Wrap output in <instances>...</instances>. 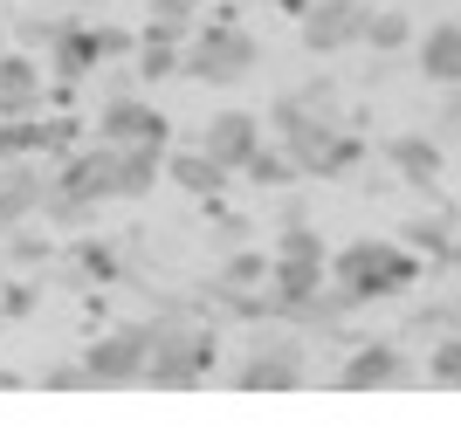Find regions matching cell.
Returning <instances> with one entry per match:
<instances>
[{"mask_svg":"<svg viewBox=\"0 0 461 433\" xmlns=\"http://www.w3.org/2000/svg\"><path fill=\"white\" fill-rule=\"evenodd\" d=\"M96 138H104V145H173V124H166V111H158L152 96L117 90V96H104V111H96Z\"/></svg>","mask_w":461,"mask_h":433,"instance_id":"9c48e42d","label":"cell"},{"mask_svg":"<svg viewBox=\"0 0 461 433\" xmlns=\"http://www.w3.org/2000/svg\"><path fill=\"white\" fill-rule=\"evenodd\" d=\"M366 14H372V0H310L303 21H296L303 56L330 62V56H345V49H358V35H366Z\"/></svg>","mask_w":461,"mask_h":433,"instance_id":"ba28073f","label":"cell"},{"mask_svg":"<svg viewBox=\"0 0 461 433\" xmlns=\"http://www.w3.org/2000/svg\"><path fill=\"white\" fill-rule=\"evenodd\" d=\"M420 275H427V262L400 241V234H393V241L358 234V241H345L338 255H330V289H338V302H345L351 317H358V310H372V302L413 296V289H420Z\"/></svg>","mask_w":461,"mask_h":433,"instance_id":"7a4b0ae2","label":"cell"},{"mask_svg":"<svg viewBox=\"0 0 461 433\" xmlns=\"http://www.w3.org/2000/svg\"><path fill=\"white\" fill-rule=\"evenodd\" d=\"M14 385H21V372H0V392H14Z\"/></svg>","mask_w":461,"mask_h":433,"instance_id":"1f68e13d","label":"cell"},{"mask_svg":"<svg viewBox=\"0 0 461 433\" xmlns=\"http://www.w3.org/2000/svg\"><path fill=\"white\" fill-rule=\"evenodd\" d=\"M221 317H213L207 302L193 296H173L152 310V358H145V385L158 392H193V385H207L221 372Z\"/></svg>","mask_w":461,"mask_h":433,"instance_id":"6da1fadb","label":"cell"},{"mask_svg":"<svg viewBox=\"0 0 461 433\" xmlns=\"http://www.w3.org/2000/svg\"><path fill=\"white\" fill-rule=\"evenodd\" d=\"M0 262H14V268H41V262H56V241H49V234H35V221H28V227H7V248H0Z\"/></svg>","mask_w":461,"mask_h":433,"instance_id":"cb8c5ba5","label":"cell"},{"mask_svg":"<svg viewBox=\"0 0 461 433\" xmlns=\"http://www.w3.org/2000/svg\"><path fill=\"white\" fill-rule=\"evenodd\" d=\"M262 69V41L255 28L234 21V7H213V21H193L186 28V56H179V83H213V90H234Z\"/></svg>","mask_w":461,"mask_h":433,"instance_id":"5b68a950","label":"cell"},{"mask_svg":"<svg viewBox=\"0 0 461 433\" xmlns=\"http://www.w3.org/2000/svg\"><path fill=\"white\" fill-rule=\"evenodd\" d=\"M35 302H41V289L21 275V283H0V323H21V317H35Z\"/></svg>","mask_w":461,"mask_h":433,"instance_id":"83f0119b","label":"cell"},{"mask_svg":"<svg viewBox=\"0 0 461 433\" xmlns=\"http://www.w3.org/2000/svg\"><path fill=\"white\" fill-rule=\"evenodd\" d=\"M379 158H385V172L400 179V186H413V193H441V172H447V145L434 131H393L379 145Z\"/></svg>","mask_w":461,"mask_h":433,"instance_id":"8fae6325","label":"cell"},{"mask_svg":"<svg viewBox=\"0 0 461 433\" xmlns=\"http://www.w3.org/2000/svg\"><path fill=\"white\" fill-rule=\"evenodd\" d=\"M262 7H269V14H283V21H303L310 0H262Z\"/></svg>","mask_w":461,"mask_h":433,"instance_id":"4dcf8cb0","label":"cell"},{"mask_svg":"<svg viewBox=\"0 0 461 433\" xmlns=\"http://www.w3.org/2000/svg\"><path fill=\"white\" fill-rule=\"evenodd\" d=\"M0 283H7V275H0Z\"/></svg>","mask_w":461,"mask_h":433,"instance_id":"836d02e7","label":"cell"},{"mask_svg":"<svg viewBox=\"0 0 461 433\" xmlns=\"http://www.w3.org/2000/svg\"><path fill=\"white\" fill-rule=\"evenodd\" d=\"M262 138H269V124H262L255 111H213L207 124H200V138H193V145L207 151V158H221L228 172H241V166L255 158V145H262Z\"/></svg>","mask_w":461,"mask_h":433,"instance_id":"7c38bea8","label":"cell"},{"mask_svg":"<svg viewBox=\"0 0 461 433\" xmlns=\"http://www.w3.org/2000/svg\"><path fill=\"white\" fill-rule=\"evenodd\" d=\"M413 62H420V76L434 90L461 83V21H434L427 35H413Z\"/></svg>","mask_w":461,"mask_h":433,"instance_id":"9a60e30c","label":"cell"},{"mask_svg":"<svg viewBox=\"0 0 461 433\" xmlns=\"http://www.w3.org/2000/svg\"><path fill=\"white\" fill-rule=\"evenodd\" d=\"M461 330V296H427L406 310V338H447Z\"/></svg>","mask_w":461,"mask_h":433,"instance_id":"603a6c76","label":"cell"},{"mask_svg":"<svg viewBox=\"0 0 461 433\" xmlns=\"http://www.w3.org/2000/svg\"><path fill=\"white\" fill-rule=\"evenodd\" d=\"M338 385L345 392H393V385H413L420 365L406 351V338H351L345 344V365H338Z\"/></svg>","mask_w":461,"mask_h":433,"instance_id":"52a82bcc","label":"cell"},{"mask_svg":"<svg viewBox=\"0 0 461 433\" xmlns=\"http://www.w3.org/2000/svg\"><path fill=\"white\" fill-rule=\"evenodd\" d=\"M179 56H186V35L173 28H145L131 49V76L138 83H179Z\"/></svg>","mask_w":461,"mask_h":433,"instance_id":"e0dca14e","label":"cell"},{"mask_svg":"<svg viewBox=\"0 0 461 433\" xmlns=\"http://www.w3.org/2000/svg\"><path fill=\"white\" fill-rule=\"evenodd\" d=\"M310 330H296V323L283 317H262L249 323V338H241V351H234L228 378L241 385V392H303L310 385Z\"/></svg>","mask_w":461,"mask_h":433,"instance_id":"277c9868","label":"cell"},{"mask_svg":"<svg viewBox=\"0 0 461 433\" xmlns=\"http://www.w3.org/2000/svg\"><path fill=\"white\" fill-rule=\"evenodd\" d=\"M269 221H276V227H296V221H310V193H303V186H276V207H269Z\"/></svg>","mask_w":461,"mask_h":433,"instance_id":"f546056e","label":"cell"},{"mask_svg":"<svg viewBox=\"0 0 461 433\" xmlns=\"http://www.w3.org/2000/svg\"><path fill=\"white\" fill-rule=\"evenodd\" d=\"M447 268H455V283H461V248H455V262H447Z\"/></svg>","mask_w":461,"mask_h":433,"instance_id":"d6a6232c","label":"cell"},{"mask_svg":"<svg viewBox=\"0 0 461 433\" xmlns=\"http://www.w3.org/2000/svg\"><path fill=\"white\" fill-rule=\"evenodd\" d=\"M289 96H296L303 111H317V117H338V76H303Z\"/></svg>","mask_w":461,"mask_h":433,"instance_id":"484cf974","label":"cell"},{"mask_svg":"<svg viewBox=\"0 0 461 433\" xmlns=\"http://www.w3.org/2000/svg\"><path fill=\"white\" fill-rule=\"evenodd\" d=\"M145 358H152V317L104 323V330L83 344L90 392H124V385H145Z\"/></svg>","mask_w":461,"mask_h":433,"instance_id":"8992f818","label":"cell"},{"mask_svg":"<svg viewBox=\"0 0 461 433\" xmlns=\"http://www.w3.org/2000/svg\"><path fill=\"white\" fill-rule=\"evenodd\" d=\"M228 179L234 172L221 158H207L200 145H166V186L193 193V200H228Z\"/></svg>","mask_w":461,"mask_h":433,"instance_id":"5bb4252c","label":"cell"},{"mask_svg":"<svg viewBox=\"0 0 461 433\" xmlns=\"http://www.w3.org/2000/svg\"><path fill=\"white\" fill-rule=\"evenodd\" d=\"M69 275L90 289H117L124 283V248L96 241V234H69Z\"/></svg>","mask_w":461,"mask_h":433,"instance_id":"2e32d148","label":"cell"},{"mask_svg":"<svg viewBox=\"0 0 461 433\" xmlns=\"http://www.w3.org/2000/svg\"><path fill=\"white\" fill-rule=\"evenodd\" d=\"M262 124H269V131H276V145H283L289 158H296V172H303V179H351V172L366 166V151H372L366 138L351 131V124L303 111V104H296L289 90L269 104V117H262Z\"/></svg>","mask_w":461,"mask_h":433,"instance_id":"3957f363","label":"cell"},{"mask_svg":"<svg viewBox=\"0 0 461 433\" xmlns=\"http://www.w3.org/2000/svg\"><path fill=\"white\" fill-rule=\"evenodd\" d=\"M234 179H249V186L276 193V186H296L303 172H296V158H289L283 145H269V138H262V145H255V158H249V166H241V172H234Z\"/></svg>","mask_w":461,"mask_h":433,"instance_id":"44dd1931","label":"cell"},{"mask_svg":"<svg viewBox=\"0 0 461 433\" xmlns=\"http://www.w3.org/2000/svg\"><path fill=\"white\" fill-rule=\"evenodd\" d=\"M420 385H434V392H461V330H447V338H427Z\"/></svg>","mask_w":461,"mask_h":433,"instance_id":"ffe728a7","label":"cell"},{"mask_svg":"<svg viewBox=\"0 0 461 433\" xmlns=\"http://www.w3.org/2000/svg\"><path fill=\"white\" fill-rule=\"evenodd\" d=\"M49 104V69L35 49H0V117H35Z\"/></svg>","mask_w":461,"mask_h":433,"instance_id":"4fadbf2b","label":"cell"},{"mask_svg":"<svg viewBox=\"0 0 461 433\" xmlns=\"http://www.w3.org/2000/svg\"><path fill=\"white\" fill-rule=\"evenodd\" d=\"M434 138H441V145H461V83H447L441 104H434Z\"/></svg>","mask_w":461,"mask_h":433,"instance_id":"f1b7e54d","label":"cell"},{"mask_svg":"<svg viewBox=\"0 0 461 433\" xmlns=\"http://www.w3.org/2000/svg\"><path fill=\"white\" fill-rule=\"evenodd\" d=\"M35 385L41 392H90V372H83V358H56V365H41Z\"/></svg>","mask_w":461,"mask_h":433,"instance_id":"4316f807","label":"cell"},{"mask_svg":"<svg viewBox=\"0 0 461 433\" xmlns=\"http://www.w3.org/2000/svg\"><path fill=\"white\" fill-rule=\"evenodd\" d=\"M400 241L420 255V262H434V268H447L455 262V213L447 207H434V213H413V221H400Z\"/></svg>","mask_w":461,"mask_h":433,"instance_id":"ac0fdd59","label":"cell"},{"mask_svg":"<svg viewBox=\"0 0 461 433\" xmlns=\"http://www.w3.org/2000/svg\"><path fill=\"white\" fill-rule=\"evenodd\" d=\"M117 151V200H145L166 179V145H111Z\"/></svg>","mask_w":461,"mask_h":433,"instance_id":"d6986e66","label":"cell"},{"mask_svg":"<svg viewBox=\"0 0 461 433\" xmlns=\"http://www.w3.org/2000/svg\"><path fill=\"white\" fill-rule=\"evenodd\" d=\"M41 200H49V158L41 151H7L0 158V234L41 221Z\"/></svg>","mask_w":461,"mask_h":433,"instance_id":"30bf717a","label":"cell"},{"mask_svg":"<svg viewBox=\"0 0 461 433\" xmlns=\"http://www.w3.org/2000/svg\"><path fill=\"white\" fill-rule=\"evenodd\" d=\"M145 14H152L145 28H173V35H186L193 21L207 14V0H145Z\"/></svg>","mask_w":461,"mask_h":433,"instance_id":"d4e9b609","label":"cell"},{"mask_svg":"<svg viewBox=\"0 0 461 433\" xmlns=\"http://www.w3.org/2000/svg\"><path fill=\"white\" fill-rule=\"evenodd\" d=\"M406 41H413V14H400V7H372V14H366L358 49H372V56H400Z\"/></svg>","mask_w":461,"mask_h":433,"instance_id":"7402d4cb","label":"cell"}]
</instances>
